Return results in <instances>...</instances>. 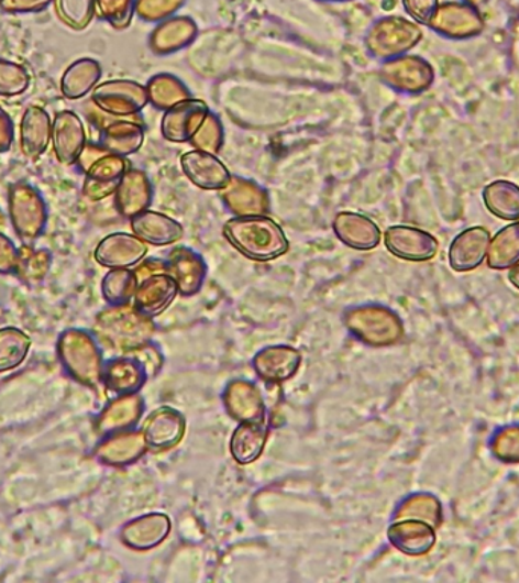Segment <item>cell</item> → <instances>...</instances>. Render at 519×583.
Segmentation results:
<instances>
[{
  "label": "cell",
  "mask_w": 519,
  "mask_h": 583,
  "mask_svg": "<svg viewBox=\"0 0 519 583\" xmlns=\"http://www.w3.org/2000/svg\"><path fill=\"white\" fill-rule=\"evenodd\" d=\"M231 246L255 262H270L289 251L281 226L265 215L234 216L223 226Z\"/></svg>",
  "instance_id": "1"
},
{
  "label": "cell",
  "mask_w": 519,
  "mask_h": 583,
  "mask_svg": "<svg viewBox=\"0 0 519 583\" xmlns=\"http://www.w3.org/2000/svg\"><path fill=\"white\" fill-rule=\"evenodd\" d=\"M153 318L140 314L134 305L110 306L96 317L93 334L99 345L119 354L133 353L151 343Z\"/></svg>",
  "instance_id": "2"
},
{
  "label": "cell",
  "mask_w": 519,
  "mask_h": 583,
  "mask_svg": "<svg viewBox=\"0 0 519 583\" xmlns=\"http://www.w3.org/2000/svg\"><path fill=\"white\" fill-rule=\"evenodd\" d=\"M58 361L70 378L90 389L102 385L103 358L98 339L89 331L69 329L59 334Z\"/></svg>",
  "instance_id": "3"
},
{
  "label": "cell",
  "mask_w": 519,
  "mask_h": 583,
  "mask_svg": "<svg viewBox=\"0 0 519 583\" xmlns=\"http://www.w3.org/2000/svg\"><path fill=\"white\" fill-rule=\"evenodd\" d=\"M75 166L84 175V197L95 202L114 195L130 169L126 157L110 153L99 143H87Z\"/></svg>",
  "instance_id": "4"
},
{
  "label": "cell",
  "mask_w": 519,
  "mask_h": 583,
  "mask_svg": "<svg viewBox=\"0 0 519 583\" xmlns=\"http://www.w3.org/2000/svg\"><path fill=\"white\" fill-rule=\"evenodd\" d=\"M8 213L22 245H35L45 234L49 210L43 195L30 183L19 182L8 190Z\"/></svg>",
  "instance_id": "5"
},
{
  "label": "cell",
  "mask_w": 519,
  "mask_h": 583,
  "mask_svg": "<svg viewBox=\"0 0 519 583\" xmlns=\"http://www.w3.org/2000/svg\"><path fill=\"white\" fill-rule=\"evenodd\" d=\"M343 323L358 341L371 346H387L402 338L401 319L383 306L351 307L343 314Z\"/></svg>",
  "instance_id": "6"
},
{
  "label": "cell",
  "mask_w": 519,
  "mask_h": 583,
  "mask_svg": "<svg viewBox=\"0 0 519 583\" xmlns=\"http://www.w3.org/2000/svg\"><path fill=\"white\" fill-rule=\"evenodd\" d=\"M134 274L137 277V290L134 295L135 309L146 317H158L179 294L177 283L167 274L165 261L151 258L135 267Z\"/></svg>",
  "instance_id": "7"
},
{
  "label": "cell",
  "mask_w": 519,
  "mask_h": 583,
  "mask_svg": "<svg viewBox=\"0 0 519 583\" xmlns=\"http://www.w3.org/2000/svg\"><path fill=\"white\" fill-rule=\"evenodd\" d=\"M421 38L422 31L409 20L385 18L378 20L367 32L366 47L373 57L387 62L406 55Z\"/></svg>",
  "instance_id": "8"
},
{
  "label": "cell",
  "mask_w": 519,
  "mask_h": 583,
  "mask_svg": "<svg viewBox=\"0 0 519 583\" xmlns=\"http://www.w3.org/2000/svg\"><path fill=\"white\" fill-rule=\"evenodd\" d=\"M91 103L103 114L133 118L150 103L146 87L131 79H113L98 84L91 91Z\"/></svg>",
  "instance_id": "9"
},
{
  "label": "cell",
  "mask_w": 519,
  "mask_h": 583,
  "mask_svg": "<svg viewBox=\"0 0 519 583\" xmlns=\"http://www.w3.org/2000/svg\"><path fill=\"white\" fill-rule=\"evenodd\" d=\"M380 78L390 89L407 95H419L429 90L434 82V69L424 58L401 55L383 64Z\"/></svg>",
  "instance_id": "10"
},
{
  "label": "cell",
  "mask_w": 519,
  "mask_h": 583,
  "mask_svg": "<svg viewBox=\"0 0 519 583\" xmlns=\"http://www.w3.org/2000/svg\"><path fill=\"white\" fill-rule=\"evenodd\" d=\"M385 245L395 257L409 262L431 261L439 251L434 235L407 226L389 227L385 233Z\"/></svg>",
  "instance_id": "11"
},
{
  "label": "cell",
  "mask_w": 519,
  "mask_h": 583,
  "mask_svg": "<svg viewBox=\"0 0 519 583\" xmlns=\"http://www.w3.org/2000/svg\"><path fill=\"white\" fill-rule=\"evenodd\" d=\"M429 26L445 37L463 40L482 34L485 20L477 8L468 3L450 2L439 6Z\"/></svg>",
  "instance_id": "12"
},
{
  "label": "cell",
  "mask_w": 519,
  "mask_h": 583,
  "mask_svg": "<svg viewBox=\"0 0 519 583\" xmlns=\"http://www.w3.org/2000/svg\"><path fill=\"white\" fill-rule=\"evenodd\" d=\"M147 449L142 430H123L106 435L95 447V458L102 465L121 466L131 465L145 457Z\"/></svg>",
  "instance_id": "13"
},
{
  "label": "cell",
  "mask_w": 519,
  "mask_h": 583,
  "mask_svg": "<svg viewBox=\"0 0 519 583\" xmlns=\"http://www.w3.org/2000/svg\"><path fill=\"white\" fill-rule=\"evenodd\" d=\"M150 377L146 366L134 353L121 354L103 362L102 386L118 397L137 394Z\"/></svg>",
  "instance_id": "14"
},
{
  "label": "cell",
  "mask_w": 519,
  "mask_h": 583,
  "mask_svg": "<svg viewBox=\"0 0 519 583\" xmlns=\"http://www.w3.org/2000/svg\"><path fill=\"white\" fill-rule=\"evenodd\" d=\"M210 108L201 99H187L165 111L162 119L163 138L172 143L190 142L198 133Z\"/></svg>",
  "instance_id": "15"
},
{
  "label": "cell",
  "mask_w": 519,
  "mask_h": 583,
  "mask_svg": "<svg viewBox=\"0 0 519 583\" xmlns=\"http://www.w3.org/2000/svg\"><path fill=\"white\" fill-rule=\"evenodd\" d=\"M51 143L59 163L66 166L75 165L87 145L86 128L81 118L69 110L55 114Z\"/></svg>",
  "instance_id": "16"
},
{
  "label": "cell",
  "mask_w": 519,
  "mask_h": 583,
  "mask_svg": "<svg viewBox=\"0 0 519 583\" xmlns=\"http://www.w3.org/2000/svg\"><path fill=\"white\" fill-rule=\"evenodd\" d=\"M98 123L99 131H101V139L99 145L106 147L107 151L121 157H128L139 153L143 142H145V127L137 116L133 118H113L106 119Z\"/></svg>",
  "instance_id": "17"
},
{
  "label": "cell",
  "mask_w": 519,
  "mask_h": 583,
  "mask_svg": "<svg viewBox=\"0 0 519 583\" xmlns=\"http://www.w3.org/2000/svg\"><path fill=\"white\" fill-rule=\"evenodd\" d=\"M146 254V243L134 233H114L96 246L95 261L108 270H125L137 265Z\"/></svg>",
  "instance_id": "18"
},
{
  "label": "cell",
  "mask_w": 519,
  "mask_h": 583,
  "mask_svg": "<svg viewBox=\"0 0 519 583\" xmlns=\"http://www.w3.org/2000/svg\"><path fill=\"white\" fill-rule=\"evenodd\" d=\"M184 175L189 178L191 185L202 190L221 191L230 185L231 177L229 167L223 165L216 154L206 151H189L181 157Z\"/></svg>",
  "instance_id": "19"
},
{
  "label": "cell",
  "mask_w": 519,
  "mask_h": 583,
  "mask_svg": "<svg viewBox=\"0 0 519 583\" xmlns=\"http://www.w3.org/2000/svg\"><path fill=\"white\" fill-rule=\"evenodd\" d=\"M147 449L167 451L177 447L186 433V418L169 406L158 407L142 427Z\"/></svg>",
  "instance_id": "20"
},
{
  "label": "cell",
  "mask_w": 519,
  "mask_h": 583,
  "mask_svg": "<svg viewBox=\"0 0 519 583\" xmlns=\"http://www.w3.org/2000/svg\"><path fill=\"white\" fill-rule=\"evenodd\" d=\"M166 271L177 283L179 294L184 297L197 295L202 289L207 277V265L194 250L178 246L167 254Z\"/></svg>",
  "instance_id": "21"
},
{
  "label": "cell",
  "mask_w": 519,
  "mask_h": 583,
  "mask_svg": "<svg viewBox=\"0 0 519 583\" xmlns=\"http://www.w3.org/2000/svg\"><path fill=\"white\" fill-rule=\"evenodd\" d=\"M490 245V233L485 227H471L456 235L450 246V266L456 273H470L485 262Z\"/></svg>",
  "instance_id": "22"
},
{
  "label": "cell",
  "mask_w": 519,
  "mask_h": 583,
  "mask_svg": "<svg viewBox=\"0 0 519 583\" xmlns=\"http://www.w3.org/2000/svg\"><path fill=\"white\" fill-rule=\"evenodd\" d=\"M170 518L166 514L142 515L122 527L121 541L128 549L145 552L162 544L170 534Z\"/></svg>",
  "instance_id": "23"
},
{
  "label": "cell",
  "mask_w": 519,
  "mask_h": 583,
  "mask_svg": "<svg viewBox=\"0 0 519 583\" xmlns=\"http://www.w3.org/2000/svg\"><path fill=\"white\" fill-rule=\"evenodd\" d=\"M301 353L294 346L274 345L258 351L253 365L258 377L266 383L290 381L301 366Z\"/></svg>",
  "instance_id": "24"
},
{
  "label": "cell",
  "mask_w": 519,
  "mask_h": 583,
  "mask_svg": "<svg viewBox=\"0 0 519 583\" xmlns=\"http://www.w3.org/2000/svg\"><path fill=\"white\" fill-rule=\"evenodd\" d=\"M334 234L346 246L357 251H371L380 245L382 231L373 219L353 211H342L333 221Z\"/></svg>",
  "instance_id": "25"
},
{
  "label": "cell",
  "mask_w": 519,
  "mask_h": 583,
  "mask_svg": "<svg viewBox=\"0 0 519 583\" xmlns=\"http://www.w3.org/2000/svg\"><path fill=\"white\" fill-rule=\"evenodd\" d=\"M390 544L409 557H422L437 544L433 526L421 520H395L387 530Z\"/></svg>",
  "instance_id": "26"
},
{
  "label": "cell",
  "mask_w": 519,
  "mask_h": 583,
  "mask_svg": "<svg viewBox=\"0 0 519 583\" xmlns=\"http://www.w3.org/2000/svg\"><path fill=\"white\" fill-rule=\"evenodd\" d=\"M115 209L123 218L131 219L150 210L153 204V186L145 172L128 169L114 194Z\"/></svg>",
  "instance_id": "27"
},
{
  "label": "cell",
  "mask_w": 519,
  "mask_h": 583,
  "mask_svg": "<svg viewBox=\"0 0 519 583\" xmlns=\"http://www.w3.org/2000/svg\"><path fill=\"white\" fill-rule=\"evenodd\" d=\"M131 230L143 242L154 246H167L181 241V223L159 211L145 210L130 219Z\"/></svg>",
  "instance_id": "28"
},
{
  "label": "cell",
  "mask_w": 519,
  "mask_h": 583,
  "mask_svg": "<svg viewBox=\"0 0 519 583\" xmlns=\"http://www.w3.org/2000/svg\"><path fill=\"white\" fill-rule=\"evenodd\" d=\"M145 410V403L137 394L121 395L108 403L98 419H96V431L102 437L115 433V431L131 430L137 425Z\"/></svg>",
  "instance_id": "29"
},
{
  "label": "cell",
  "mask_w": 519,
  "mask_h": 583,
  "mask_svg": "<svg viewBox=\"0 0 519 583\" xmlns=\"http://www.w3.org/2000/svg\"><path fill=\"white\" fill-rule=\"evenodd\" d=\"M223 406L230 417L239 422L265 419L266 407L262 393L251 382H231L223 393Z\"/></svg>",
  "instance_id": "30"
},
{
  "label": "cell",
  "mask_w": 519,
  "mask_h": 583,
  "mask_svg": "<svg viewBox=\"0 0 519 583\" xmlns=\"http://www.w3.org/2000/svg\"><path fill=\"white\" fill-rule=\"evenodd\" d=\"M52 142V119L42 107L31 106L20 123V145L30 160H38Z\"/></svg>",
  "instance_id": "31"
},
{
  "label": "cell",
  "mask_w": 519,
  "mask_h": 583,
  "mask_svg": "<svg viewBox=\"0 0 519 583\" xmlns=\"http://www.w3.org/2000/svg\"><path fill=\"white\" fill-rule=\"evenodd\" d=\"M221 195L235 216L265 215L269 210L266 191L247 179L231 177L230 185L221 190Z\"/></svg>",
  "instance_id": "32"
},
{
  "label": "cell",
  "mask_w": 519,
  "mask_h": 583,
  "mask_svg": "<svg viewBox=\"0 0 519 583\" xmlns=\"http://www.w3.org/2000/svg\"><path fill=\"white\" fill-rule=\"evenodd\" d=\"M267 435L269 426H266L265 419L241 422L231 438V457L239 465H250L257 461L265 450Z\"/></svg>",
  "instance_id": "33"
},
{
  "label": "cell",
  "mask_w": 519,
  "mask_h": 583,
  "mask_svg": "<svg viewBox=\"0 0 519 583\" xmlns=\"http://www.w3.org/2000/svg\"><path fill=\"white\" fill-rule=\"evenodd\" d=\"M102 78V67L93 58H79L71 63L63 74L62 94L69 101L86 98Z\"/></svg>",
  "instance_id": "34"
},
{
  "label": "cell",
  "mask_w": 519,
  "mask_h": 583,
  "mask_svg": "<svg viewBox=\"0 0 519 583\" xmlns=\"http://www.w3.org/2000/svg\"><path fill=\"white\" fill-rule=\"evenodd\" d=\"M197 25L189 18H175L155 28L151 35L150 46L155 54H170L190 45L197 35Z\"/></svg>",
  "instance_id": "35"
},
{
  "label": "cell",
  "mask_w": 519,
  "mask_h": 583,
  "mask_svg": "<svg viewBox=\"0 0 519 583\" xmlns=\"http://www.w3.org/2000/svg\"><path fill=\"white\" fill-rule=\"evenodd\" d=\"M486 209L505 221L519 219V186L507 179H497L483 190Z\"/></svg>",
  "instance_id": "36"
},
{
  "label": "cell",
  "mask_w": 519,
  "mask_h": 583,
  "mask_svg": "<svg viewBox=\"0 0 519 583\" xmlns=\"http://www.w3.org/2000/svg\"><path fill=\"white\" fill-rule=\"evenodd\" d=\"M52 266V253L46 248L22 245L19 248L15 277L26 286L35 287L45 282Z\"/></svg>",
  "instance_id": "37"
},
{
  "label": "cell",
  "mask_w": 519,
  "mask_h": 583,
  "mask_svg": "<svg viewBox=\"0 0 519 583\" xmlns=\"http://www.w3.org/2000/svg\"><path fill=\"white\" fill-rule=\"evenodd\" d=\"M147 99L151 106L166 111L179 102L191 98L190 91L177 77L170 74H159L146 84Z\"/></svg>",
  "instance_id": "38"
},
{
  "label": "cell",
  "mask_w": 519,
  "mask_h": 583,
  "mask_svg": "<svg viewBox=\"0 0 519 583\" xmlns=\"http://www.w3.org/2000/svg\"><path fill=\"white\" fill-rule=\"evenodd\" d=\"M519 263V221L498 231L488 250L490 270H509Z\"/></svg>",
  "instance_id": "39"
},
{
  "label": "cell",
  "mask_w": 519,
  "mask_h": 583,
  "mask_svg": "<svg viewBox=\"0 0 519 583\" xmlns=\"http://www.w3.org/2000/svg\"><path fill=\"white\" fill-rule=\"evenodd\" d=\"M31 338L15 327L0 329V374L19 369L31 350Z\"/></svg>",
  "instance_id": "40"
},
{
  "label": "cell",
  "mask_w": 519,
  "mask_h": 583,
  "mask_svg": "<svg viewBox=\"0 0 519 583\" xmlns=\"http://www.w3.org/2000/svg\"><path fill=\"white\" fill-rule=\"evenodd\" d=\"M102 297L110 306H122L133 301L137 290V277L130 267L110 270L102 279Z\"/></svg>",
  "instance_id": "41"
},
{
  "label": "cell",
  "mask_w": 519,
  "mask_h": 583,
  "mask_svg": "<svg viewBox=\"0 0 519 583\" xmlns=\"http://www.w3.org/2000/svg\"><path fill=\"white\" fill-rule=\"evenodd\" d=\"M439 514H441V507L437 498L430 495H413L398 507L395 520L410 518V520H421L431 526H438Z\"/></svg>",
  "instance_id": "42"
},
{
  "label": "cell",
  "mask_w": 519,
  "mask_h": 583,
  "mask_svg": "<svg viewBox=\"0 0 519 583\" xmlns=\"http://www.w3.org/2000/svg\"><path fill=\"white\" fill-rule=\"evenodd\" d=\"M58 18L74 30H84L95 18V0H54Z\"/></svg>",
  "instance_id": "43"
},
{
  "label": "cell",
  "mask_w": 519,
  "mask_h": 583,
  "mask_svg": "<svg viewBox=\"0 0 519 583\" xmlns=\"http://www.w3.org/2000/svg\"><path fill=\"white\" fill-rule=\"evenodd\" d=\"M31 77L25 67L0 58V96L15 98L30 89Z\"/></svg>",
  "instance_id": "44"
},
{
  "label": "cell",
  "mask_w": 519,
  "mask_h": 583,
  "mask_svg": "<svg viewBox=\"0 0 519 583\" xmlns=\"http://www.w3.org/2000/svg\"><path fill=\"white\" fill-rule=\"evenodd\" d=\"M96 13L115 30L131 25L135 13V0H95Z\"/></svg>",
  "instance_id": "45"
},
{
  "label": "cell",
  "mask_w": 519,
  "mask_h": 583,
  "mask_svg": "<svg viewBox=\"0 0 519 583\" xmlns=\"http://www.w3.org/2000/svg\"><path fill=\"white\" fill-rule=\"evenodd\" d=\"M190 143L195 146V150L218 154L223 145V127L218 116L210 111L198 133L191 138Z\"/></svg>",
  "instance_id": "46"
},
{
  "label": "cell",
  "mask_w": 519,
  "mask_h": 583,
  "mask_svg": "<svg viewBox=\"0 0 519 583\" xmlns=\"http://www.w3.org/2000/svg\"><path fill=\"white\" fill-rule=\"evenodd\" d=\"M184 0H135V13L147 22L169 18L181 7Z\"/></svg>",
  "instance_id": "47"
},
{
  "label": "cell",
  "mask_w": 519,
  "mask_h": 583,
  "mask_svg": "<svg viewBox=\"0 0 519 583\" xmlns=\"http://www.w3.org/2000/svg\"><path fill=\"white\" fill-rule=\"evenodd\" d=\"M54 0H0V10L7 14L42 13Z\"/></svg>",
  "instance_id": "48"
},
{
  "label": "cell",
  "mask_w": 519,
  "mask_h": 583,
  "mask_svg": "<svg viewBox=\"0 0 519 583\" xmlns=\"http://www.w3.org/2000/svg\"><path fill=\"white\" fill-rule=\"evenodd\" d=\"M402 6L417 22L430 25L431 19L437 14L439 0H402Z\"/></svg>",
  "instance_id": "49"
},
{
  "label": "cell",
  "mask_w": 519,
  "mask_h": 583,
  "mask_svg": "<svg viewBox=\"0 0 519 583\" xmlns=\"http://www.w3.org/2000/svg\"><path fill=\"white\" fill-rule=\"evenodd\" d=\"M18 257L19 248L0 231V275H14Z\"/></svg>",
  "instance_id": "50"
},
{
  "label": "cell",
  "mask_w": 519,
  "mask_h": 583,
  "mask_svg": "<svg viewBox=\"0 0 519 583\" xmlns=\"http://www.w3.org/2000/svg\"><path fill=\"white\" fill-rule=\"evenodd\" d=\"M14 143V123L11 116L0 107V154H5Z\"/></svg>",
  "instance_id": "51"
},
{
  "label": "cell",
  "mask_w": 519,
  "mask_h": 583,
  "mask_svg": "<svg viewBox=\"0 0 519 583\" xmlns=\"http://www.w3.org/2000/svg\"><path fill=\"white\" fill-rule=\"evenodd\" d=\"M509 279L510 283H512V285L519 290V263L518 265L510 267Z\"/></svg>",
  "instance_id": "52"
},
{
  "label": "cell",
  "mask_w": 519,
  "mask_h": 583,
  "mask_svg": "<svg viewBox=\"0 0 519 583\" xmlns=\"http://www.w3.org/2000/svg\"><path fill=\"white\" fill-rule=\"evenodd\" d=\"M465 2L468 3V6L477 7L482 6V3L488 2V0H465Z\"/></svg>",
  "instance_id": "53"
},
{
  "label": "cell",
  "mask_w": 519,
  "mask_h": 583,
  "mask_svg": "<svg viewBox=\"0 0 519 583\" xmlns=\"http://www.w3.org/2000/svg\"><path fill=\"white\" fill-rule=\"evenodd\" d=\"M3 227H5V215H3L2 209H0V230H2Z\"/></svg>",
  "instance_id": "54"
}]
</instances>
